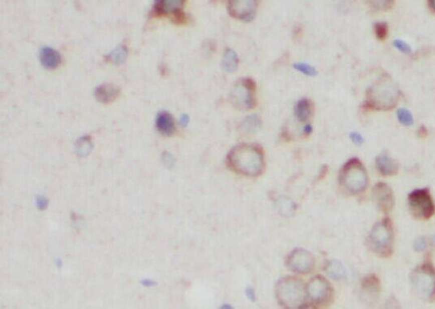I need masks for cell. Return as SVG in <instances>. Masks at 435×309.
I'll return each mask as SVG.
<instances>
[{
	"mask_svg": "<svg viewBox=\"0 0 435 309\" xmlns=\"http://www.w3.org/2000/svg\"><path fill=\"white\" fill-rule=\"evenodd\" d=\"M227 162L231 169L247 177L260 175L265 168V156L258 145H237L228 154Z\"/></svg>",
	"mask_w": 435,
	"mask_h": 309,
	"instance_id": "6da1fadb",
	"label": "cell"
},
{
	"mask_svg": "<svg viewBox=\"0 0 435 309\" xmlns=\"http://www.w3.org/2000/svg\"><path fill=\"white\" fill-rule=\"evenodd\" d=\"M400 90L388 74L380 77L366 91L365 108L375 111H389L396 106Z\"/></svg>",
	"mask_w": 435,
	"mask_h": 309,
	"instance_id": "7a4b0ae2",
	"label": "cell"
},
{
	"mask_svg": "<svg viewBox=\"0 0 435 309\" xmlns=\"http://www.w3.org/2000/svg\"><path fill=\"white\" fill-rule=\"evenodd\" d=\"M276 295L280 304L288 308H299L307 303L306 285L294 277L282 278L276 284Z\"/></svg>",
	"mask_w": 435,
	"mask_h": 309,
	"instance_id": "3957f363",
	"label": "cell"
},
{
	"mask_svg": "<svg viewBox=\"0 0 435 309\" xmlns=\"http://www.w3.org/2000/svg\"><path fill=\"white\" fill-rule=\"evenodd\" d=\"M367 183V173L359 159H350L343 165L339 174V184L344 191L350 195H358L365 190Z\"/></svg>",
	"mask_w": 435,
	"mask_h": 309,
	"instance_id": "277c9868",
	"label": "cell"
},
{
	"mask_svg": "<svg viewBox=\"0 0 435 309\" xmlns=\"http://www.w3.org/2000/svg\"><path fill=\"white\" fill-rule=\"evenodd\" d=\"M367 246L380 257H388L393 253V228L389 218L376 223L367 237Z\"/></svg>",
	"mask_w": 435,
	"mask_h": 309,
	"instance_id": "5b68a950",
	"label": "cell"
},
{
	"mask_svg": "<svg viewBox=\"0 0 435 309\" xmlns=\"http://www.w3.org/2000/svg\"><path fill=\"white\" fill-rule=\"evenodd\" d=\"M410 282L420 297L435 301V267L431 262H424L416 267L410 274Z\"/></svg>",
	"mask_w": 435,
	"mask_h": 309,
	"instance_id": "8992f818",
	"label": "cell"
},
{
	"mask_svg": "<svg viewBox=\"0 0 435 309\" xmlns=\"http://www.w3.org/2000/svg\"><path fill=\"white\" fill-rule=\"evenodd\" d=\"M306 306H328L333 299V289L326 278L315 276L306 284Z\"/></svg>",
	"mask_w": 435,
	"mask_h": 309,
	"instance_id": "52a82bcc",
	"label": "cell"
},
{
	"mask_svg": "<svg viewBox=\"0 0 435 309\" xmlns=\"http://www.w3.org/2000/svg\"><path fill=\"white\" fill-rule=\"evenodd\" d=\"M408 206L413 217L427 220L433 216L435 206L429 189H417L408 195Z\"/></svg>",
	"mask_w": 435,
	"mask_h": 309,
	"instance_id": "ba28073f",
	"label": "cell"
},
{
	"mask_svg": "<svg viewBox=\"0 0 435 309\" xmlns=\"http://www.w3.org/2000/svg\"><path fill=\"white\" fill-rule=\"evenodd\" d=\"M256 85L251 78H243L235 84L232 92V102L238 108L250 110L256 105Z\"/></svg>",
	"mask_w": 435,
	"mask_h": 309,
	"instance_id": "9c48e42d",
	"label": "cell"
},
{
	"mask_svg": "<svg viewBox=\"0 0 435 309\" xmlns=\"http://www.w3.org/2000/svg\"><path fill=\"white\" fill-rule=\"evenodd\" d=\"M259 0H228L227 9L235 19L249 23L255 18Z\"/></svg>",
	"mask_w": 435,
	"mask_h": 309,
	"instance_id": "30bf717a",
	"label": "cell"
},
{
	"mask_svg": "<svg viewBox=\"0 0 435 309\" xmlns=\"http://www.w3.org/2000/svg\"><path fill=\"white\" fill-rule=\"evenodd\" d=\"M315 259L310 251L297 249L288 256L287 266L290 270L299 273H307L312 270Z\"/></svg>",
	"mask_w": 435,
	"mask_h": 309,
	"instance_id": "8fae6325",
	"label": "cell"
},
{
	"mask_svg": "<svg viewBox=\"0 0 435 309\" xmlns=\"http://www.w3.org/2000/svg\"><path fill=\"white\" fill-rule=\"evenodd\" d=\"M374 201L378 208L384 213H388L393 210L394 206V196L393 190L388 184L378 183L374 186L372 190Z\"/></svg>",
	"mask_w": 435,
	"mask_h": 309,
	"instance_id": "7c38bea8",
	"label": "cell"
},
{
	"mask_svg": "<svg viewBox=\"0 0 435 309\" xmlns=\"http://www.w3.org/2000/svg\"><path fill=\"white\" fill-rule=\"evenodd\" d=\"M376 167L382 176H394L399 172V165L387 152H382L377 156Z\"/></svg>",
	"mask_w": 435,
	"mask_h": 309,
	"instance_id": "4fadbf2b",
	"label": "cell"
},
{
	"mask_svg": "<svg viewBox=\"0 0 435 309\" xmlns=\"http://www.w3.org/2000/svg\"><path fill=\"white\" fill-rule=\"evenodd\" d=\"M361 289L365 295L370 297L377 298L381 292V282L375 274H369L362 278Z\"/></svg>",
	"mask_w": 435,
	"mask_h": 309,
	"instance_id": "5bb4252c",
	"label": "cell"
},
{
	"mask_svg": "<svg viewBox=\"0 0 435 309\" xmlns=\"http://www.w3.org/2000/svg\"><path fill=\"white\" fill-rule=\"evenodd\" d=\"M313 105L308 99H301L298 101L294 108V114L299 122L306 123L313 114Z\"/></svg>",
	"mask_w": 435,
	"mask_h": 309,
	"instance_id": "9a60e30c",
	"label": "cell"
},
{
	"mask_svg": "<svg viewBox=\"0 0 435 309\" xmlns=\"http://www.w3.org/2000/svg\"><path fill=\"white\" fill-rule=\"evenodd\" d=\"M42 64L48 69H55L61 63V57L57 51L51 48H44L40 54Z\"/></svg>",
	"mask_w": 435,
	"mask_h": 309,
	"instance_id": "2e32d148",
	"label": "cell"
},
{
	"mask_svg": "<svg viewBox=\"0 0 435 309\" xmlns=\"http://www.w3.org/2000/svg\"><path fill=\"white\" fill-rule=\"evenodd\" d=\"M239 66V58L237 52L232 49H226L222 59V67L226 73H233Z\"/></svg>",
	"mask_w": 435,
	"mask_h": 309,
	"instance_id": "e0dca14e",
	"label": "cell"
},
{
	"mask_svg": "<svg viewBox=\"0 0 435 309\" xmlns=\"http://www.w3.org/2000/svg\"><path fill=\"white\" fill-rule=\"evenodd\" d=\"M156 126L158 130L165 135H170L173 134L175 128L173 117L167 112H162L158 115L156 120Z\"/></svg>",
	"mask_w": 435,
	"mask_h": 309,
	"instance_id": "ac0fdd59",
	"label": "cell"
},
{
	"mask_svg": "<svg viewBox=\"0 0 435 309\" xmlns=\"http://www.w3.org/2000/svg\"><path fill=\"white\" fill-rule=\"evenodd\" d=\"M160 1L161 2L157 7L160 13L164 15H177L183 8L185 0H160Z\"/></svg>",
	"mask_w": 435,
	"mask_h": 309,
	"instance_id": "d6986e66",
	"label": "cell"
},
{
	"mask_svg": "<svg viewBox=\"0 0 435 309\" xmlns=\"http://www.w3.org/2000/svg\"><path fill=\"white\" fill-rule=\"evenodd\" d=\"M118 95V90L112 85H102L95 90V96L99 101L103 103H108L114 101Z\"/></svg>",
	"mask_w": 435,
	"mask_h": 309,
	"instance_id": "ffe728a7",
	"label": "cell"
},
{
	"mask_svg": "<svg viewBox=\"0 0 435 309\" xmlns=\"http://www.w3.org/2000/svg\"><path fill=\"white\" fill-rule=\"evenodd\" d=\"M260 125H261V120L257 115H251L247 117L243 123L244 130L249 133L256 131L257 129L260 128Z\"/></svg>",
	"mask_w": 435,
	"mask_h": 309,
	"instance_id": "44dd1931",
	"label": "cell"
},
{
	"mask_svg": "<svg viewBox=\"0 0 435 309\" xmlns=\"http://www.w3.org/2000/svg\"><path fill=\"white\" fill-rule=\"evenodd\" d=\"M293 67L297 72H299V73H302L304 75L307 76V77L314 78V77H316L317 74H318L317 70H316L315 67H312V66H310V65L307 64V63H304V62L294 63L293 65Z\"/></svg>",
	"mask_w": 435,
	"mask_h": 309,
	"instance_id": "7402d4cb",
	"label": "cell"
},
{
	"mask_svg": "<svg viewBox=\"0 0 435 309\" xmlns=\"http://www.w3.org/2000/svg\"><path fill=\"white\" fill-rule=\"evenodd\" d=\"M371 8L380 12H386L393 7L394 0H366Z\"/></svg>",
	"mask_w": 435,
	"mask_h": 309,
	"instance_id": "603a6c76",
	"label": "cell"
},
{
	"mask_svg": "<svg viewBox=\"0 0 435 309\" xmlns=\"http://www.w3.org/2000/svg\"><path fill=\"white\" fill-rule=\"evenodd\" d=\"M327 273H329V275L332 276V278H334L335 279H340L344 275L345 271L339 262L333 261L328 265Z\"/></svg>",
	"mask_w": 435,
	"mask_h": 309,
	"instance_id": "cb8c5ba5",
	"label": "cell"
},
{
	"mask_svg": "<svg viewBox=\"0 0 435 309\" xmlns=\"http://www.w3.org/2000/svg\"><path fill=\"white\" fill-rule=\"evenodd\" d=\"M397 118L402 125L411 126L414 123L412 114L407 109H399L397 111Z\"/></svg>",
	"mask_w": 435,
	"mask_h": 309,
	"instance_id": "d4e9b609",
	"label": "cell"
},
{
	"mask_svg": "<svg viewBox=\"0 0 435 309\" xmlns=\"http://www.w3.org/2000/svg\"><path fill=\"white\" fill-rule=\"evenodd\" d=\"M374 33L380 41H384L388 35V26L386 23H377L374 25Z\"/></svg>",
	"mask_w": 435,
	"mask_h": 309,
	"instance_id": "484cf974",
	"label": "cell"
},
{
	"mask_svg": "<svg viewBox=\"0 0 435 309\" xmlns=\"http://www.w3.org/2000/svg\"><path fill=\"white\" fill-rule=\"evenodd\" d=\"M110 57H111V60H112V62H114V63H117V64L122 63V62H124V60H125L126 57H127V50H126L125 48L123 47V46L117 48V49H116V50L111 54V56H110Z\"/></svg>",
	"mask_w": 435,
	"mask_h": 309,
	"instance_id": "4316f807",
	"label": "cell"
},
{
	"mask_svg": "<svg viewBox=\"0 0 435 309\" xmlns=\"http://www.w3.org/2000/svg\"><path fill=\"white\" fill-rule=\"evenodd\" d=\"M393 45L401 53L405 54V55H410V54L412 53V49L410 47V45L401 39H395L393 41Z\"/></svg>",
	"mask_w": 435,
	"mask_h": 309,
	"instance_id": "83f0119b",
	"label": "cell"
},
{
	"mask_svg": "<svg viewBox=\"0 0 435 309\" xmlns=\"http://www.w3.org/2000/svg\"><path fill=\"white\" fill-rule=\"evenodd\" d=\"M426 247H427V240L424 237H419L414 243V249L416 251H423Z\"/></svg>",
	"mask_w": 435,
	"mask_h": 309,
	"instance_id": "f1b7e54d",
	"label": "cell"
},
{
	"mask_svg": "<svg viewBox=\"0 0 435 309\" xmlns=\"http://www.w3.org/2000/svg\"><path fill=\"white\" fill-rule=\"evenodd\" d=\"M349 137H350V139H351L352 142L354 143V145H363V143L365 141L362 135L357 133V132L351 133Z\"/></svg>",
	"mask_w": 435,
	"mask_h": 309,
	"instance_id": "f546056e",
	"label": "cell"
},
{
	"mask_svg": "<svg viewBox=\"0 0 435 309\" xmlns=\"http://www.w3.org/2000/svg\"><path fill=\"white\" fill-rule=\"evenodd\" d=\"M417 135L420 138H425L427 135V129L425 126H421L417 131Z\"/></svg>",
	"mask_w": 435,
	"mask_h": 309,
	"instance_id": "4dcf8cb0",
	"label": "cell"
},
{
	"mask_svg": "<svg viewBox=\"0 0 435 309\" xmlns=\"http://www.w3.org/2000/svg\"><path fill=\"white\" fill-rule=\"evenodd\" d=\"M313 128L312 126L310 125V124H307V125L304 126V134L305 135H309V134H311V132H312Z\"/></svg>",
	"mask_w": 435,
	"mask_h": 309,
	"instance_id": "1f68e13d",
	"label": "cell"
},
{
	"mask_svg": "<svg viewBox=\"0 0 435 309\" xmlns=\"http://www.w3.org/2000/svg\"><path fill=\"white\" fill-rule=\"evenodd\" d=\"M247 295L249 296V298H250L251 300H254V298H255V293H254V290L252 289V288H249L248 290H247Z\"/></svg>",
	"mask_w": 435,
	"mask_h": 309,
	"instance_id": "d6a6232c",
	"label": "cell"
},
{
	"mask_svg": "<svg viewBox=\"0 0 435 309\" xmlns=\"http://www.w3.org/2000/svg\"><path fill=\"white\" fill-rule=\"evenodd\" d=\"M428 7H429L431 12H433L435 14V0H427Z\"/></svg>",
	"mask_w": 435,
	"mask_h": 309,
	"instance_id": "836d02e7",
	"label": "cell"
},
{
	"mask_svg": "<svg viewBox=\"0 0 435 309\" xmlns=\"http://www.w3.org/2000/svg\"><path fill=\"white\" fill-rule=\"evenodd\" d=\"M188 122H189V117H188V116H187V115L182 116L181 119H180V123H181L182 125H186Z\"/></svg>",
	"mask_w": 435,
	"mask_h": 309,
	"instance_id": "e575fe53",
	"label": "cell"
}]
</instances>
